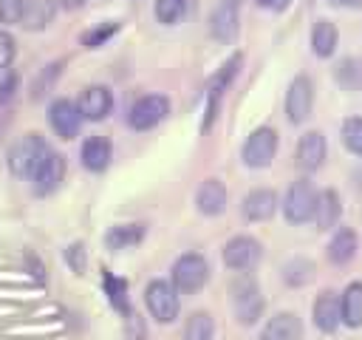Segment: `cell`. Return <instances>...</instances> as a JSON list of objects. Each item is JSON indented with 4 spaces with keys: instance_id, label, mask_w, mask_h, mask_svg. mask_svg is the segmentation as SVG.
Wrapping results in <instances>:
<instances>
[{
    "instance_id": "6da1fadb",
    "label": "cell",
    "mask_w": 362,
    "mask_h": 340,
    "mask_svg": "<svg viewBox=\"0 0 362 340\" xmlns=\"http://www.w3.org/2000/svg\"><path fill=\"white\" fill-rule=\"evenodd\" d=\"M48 153H51V147L40 133H25L8 150V170L17 178H31Z\"/></svg>"
},
{
    "instance_id": "7a4b0ae2",
    "label": "cell",
    "mask_w": 362,
    "mask_h": 340,
    "mask_svg": "<svg viewBox=\"0 0 362 340\" xmlns=\"http://www.w3.org/2000/svg\"><path fill=\"white\" fill-rule=\"evenodd\" d=\"M263 306H266V300L260 295V286L255 283V278L240 272V278L232 283V312H235L238 323H243V326L257 323L263 314Z\"/></svg>"
},
{
    "instance_id": "3957f363",
    "label": "cell",
    "mask_w": 362,
    "mask_h": 340,
    "mask_svg": "<svg viewBox=\"0 0 362 340\" xmlns=\"http://www.w3.org/2000/svg\"><path fill=\"white\" fill-rule=\"evenodd\" d=\"M170 278H173V286L181 295H192V292H198V289L206 286V280H209V264L198 252H184L181 258H175Z\"/></svg>"
},
{
    "instance_id": "277c9868",
    "label": "cell",
    "mask_w": 362,
    "mask_h": 340,
    "mask_svg": "<svg viewBox=\"0 0 362 340\" xmlns=\"http://www.w3.org/2000/svg\"><path fill=\"white\" fill-rule=\"evenodd\" d=\"M178 289L167 280H150L144 286V306L147 312L158 320V323H173L178 317V309H181V300H178Z\"/></svg>"
},
{
    "instance_id": "5b68a950",
    "label": "cell",
    "mask_w": 362,
    "mask_h": 340,
    "mask_svg": "<svg viewBox=\"0 0 362 340\" xmlns=\"http://www.w3.org/2000/svg\"><path fill=\"white\" fill-rule=\"evenodd\" d=\"M277 153V130L274 128H255L246 142H243V150H240V159L246 167H269L272 159Z\"/></svg>"
},
{
    "instance_id": "8992f818",
    "label": "cell",
    "mask_w": 362,
    "mask_h": 340,
    "mask_svg": "<svg viewBox=\"0 0 362 340\" xmlns=\"http://www.w3.org/2000/svg\"><path fill=\"white\" fill-rule=\"evenodd\" d=\"M314 204H317V190L308 178H297L283 198V215L288 224H305L314 215Z\"/></svg>"
},
{
    "instance_id": "52a82bcc",
    "label": "cell",
    "mask_w": 362,
    "mask_h": 340,
    "mask_svg": "<svg viewBox=\"0 0 362 340\" xmlns=\"http://www.w3.org/2000/svg\"><path fill=\"white\" fill-rule=\"evenodd\" d=\"M170 113V99L164 94H147L141 99H136L127 110V125L133 130H150L158 122H164Z\"/></svg>"
},
{
    "instance_id": "ba28073f",
    "label": "cell",
    "mask_w": 362,
    "mask_h": 340,
    "mask_svg": "<svg viewBox=\"0 0 362 340\" xmlns=\"http://www.w3.org/2000/svg\"><path fill=\"white\" fill-rule=\"evenodd\" d=\"M260 255H263V246H260V241L252 238V235H235V238H229L226 246H223V264H226L229 269H235V272H249V269H255L257 261H260Z\"/></svg>"
},
{
    "instance_id": "9c48e42d",
    "label": "cell",
    "mask_w": 362,
    "mask_h": 340,
    "mask_svg": "<svg viewBox=\"0 0 362 340\" xmlns=\"http://www.w3.org/2000/svg\"><path fill=\"white\" fill-rule=\"evenodd\" d=\"M311 108H314V85L305 74H300L291 79L286 91V116L291 125H303L311 116Z\"/></svg>"
},
{
    "instance_id": "30bf717a",
    "label": "cell",
    "mask_w": 362,
    "mask_h": 340,
    "mask_svg": "<svg viewBox=\"0 0 362 340\" xmlns=\"http://www.w3.org/2000/svg\"><path fill=\"white\" fill-rule=\"evenodd\" d=\"M48 122H51V128L59 139H74L82 128L79 105L71 102V99H54L51 108H48Z\"/></svg>"
},
{
    "instance_id": "8fae6325",
    "label": "cell",
    "mask_w": 362,
    "mask_h": 340,
    "mask_svg": "<svg viewBox=\"0 0 362 340\" xmlns=\"http://www.w3.org/2000/svg\"><path fill=\"white\" fill-rule=\"evenodd\" d=\"M325 153H328L325 136H322L320 130H308V133H303V136H300L294 159H297V167H300L303 173H314V170H320V167H322Z\"/></svg>"
},
{
    "instance_id": "7c38bea8",
    "label": "cell",
    "mask_w": 362,
    "mask_h": 340,
    "mask_svg": "<svg viewBox=\"0 0 362 340\" xmlns=\"http://www.w3.org/2000/svg\"><path fill=\"white\" fill-rule=\"evenodd\" d=\"M238 26H240L238 3L235 0H221L209 14V34L218 42H232L238 37Z\"/></svg>"
},
{
    "instance_id": "4fadbf2b",
    "label": "cell",
    "mask_w": 362,
    "mask_h": 340,
    "mask_svg": "<svg viewBox=\"0 0 362 340\" xmlns=\"http://www.w3.org/2000/svg\"><path fill=\"white\" fill-rule=\"evenodd\" d=\"M76 105H79L82 119H88V122H102V119L113 110V94H110V88H105V85H88V88L79 94Z\"/></svg>"
},
{
    "instance_id": "5bb4252c",
    "label": "cell",
    "mask_w": 362,
    "mask_h": 340,
    "mask_svg": "<svg viewBox=\"0 0 362 340\" xmlns=\"http://www.w3.org/2000/svg\"><path fill=\"white\" fill-rule=\"evenodd\" d=\"M62 178H65V159L51 150L42 159V164L37 167V173L31 176V184H34L37 196H48V193H54L62 184Z\"/></svg>"
},
{
    "instance_id": "9a60e30c",
    "label": "cell",
    "mask_w": 362,
    "mask_h": 340,
    "mask_svg": "<svg viewBox=\"0 0 362 340\" xmlns=\"http://www.w3.org/2000/svg\"><path fill=\"white\" fill-rule=\"evenodd\" d=\"M311 320L320 332L331 334L337 332V326L342 323V306H339V298L334 292H320L317 300H314V309H311Z\"/></svg>"
},
{
    "instance_id": "2e32d148",
    "label": "cell",
    "mask_w": 362,
    "mask_h": 340,
    "mask_svg": "<svg viewBox=\"0 0 362 340\" xmlns=\"http://www.w3.org/2000/svg\"><path fill=\"white\" fill-rule=\"evenodd\" d=\"M240 62H243V57L240 54H232L221 68H218V74L209 79V108H206V119H204V128H209L212 125V119H215V110H218V99H221V94L226 91V85L235 79V74H238V68H240Z\"/></svg>"
},
{
    "instance_id": "e0dca14e",
    "label": "cell",
    "mask_w": 362,
    "mask_h": 340,
    "mask_svg": "<svg viewBox=\"0 0 362 340\" xmlns=\"http://www.w3.org/2000/svg\"><path fill=\"white\" fill-rule=\"evenodd\" d=\"M274 210H277V193L269 187L252 190L240 204V212L246 221H269L274 215Z\"/></svg>"
},
{
    "instance_id": "ac0fdd59",
    "label": "cell",
    "mask_w": 362,
    "mask_h": 340,
    "mask_svg": "<svg viewBox=\"0 0 362 340\" xmlns=\"http://www.w3.org/2000/svg\"><path fill=\"white\" fill-rule=\"evenodd\" d=\"M339 215H342V198H339V193L331 190V187L320 190L317 193V204H314V215H311L314 224H317V230L337 227L339 224Z\"/></svg>"
},
{
    "instance_id": "d6986e66",
    "label": "cell",
    "mask_w": 362,
    "mask_h": 340,
    "mask_svg": "<svg viewBox=\"0 0 362 340\" xmlns=\"http://www.w3.org/2000/svg\"><path fill=\"white\" fill-rule=\"evenodd\" d=\"M226 198H229L226 187H223L218 178H206V181L198 187V193H195V207H198V212H204V215H221V212L226 210Z\"/></svg>"
},
{
    "instance_id": "ffe728a7",
    "label": "cell",
    "mask_w": 362,
    "mask_h": 340,
    "mask_svg": "<svg viewBox=\"0 0 362 340\" xmlns=\"http://www.w3.org/2000/svg\"><path fill=\"white\" fill-rule=\"evenodd\" d=\"M303 337V323L294 312H280L269 317V323L260 332V340H300Z\"/></svg>"
},
{
    "instance_id": "44dd1931",
    "label": "cell",
    "mask_w": 362,
    "mask_h": 340,
    "mask_svg": "<svg viewBox=\"0 0 362 340\" xmlns=\"http://www.w3.org/2000/svg\"><path fill=\"white\" fill-rule=\"evenodd\" d=\"M110 156H113V147L105 136H88L82 142V150H79V159L85 164V170L90 173H102L107 164H110Z\"/></svg>"
},
{
    "instance_id": "7402d4cb",
    "label": "cell",
    "mask_w": 362,
    "mask_h": 340,
    "mask_svg": "<svg viewBox=\"0 0 362 340\" xmlns=\"http://www.w3.org/2000/svg\"><path fill=\"white\" fill-rule=\"evenodd\" d=\"M54 14H57V3L54 0H25L20 26L28 28V31H42V28H48L54 23Z\"/></svg>"
},
{
    "instance_id": "603a6c76",
    "label": "cell",
    "mask_w": 362,
    "mask_h": 340,
    "mask_svg": "<svg viewBox=\"0 0 362 340\" xmlns=\"http://www.w3.org/2000/svg\"><path fill=\"white\" fill-rule=\"evenodd\" d=\"M356 246H359L356 232H354V230H348V227H339V230L334 232V238H331V244H328V249H325V252H328V261H331V264L342 266V264L354 261Z\"/></svg>"
},
{
    "instance_id": "cb8c5ba5",
    "label": "cell",
    "mask_w": 362,
    "mask_h": 340,
    "mask_svg": "<svg viewBox=\"0 0 362 340\" xmlns=\"http://www.w3.org/2000/svg\"><path fill=\"white\" fill-rule=\"evenodd\" d=\"M337 45H339L337 26L331 20H317L314 28H311V48H314V54L322 57V60H328L337 51Z\"/></svg>"
},
{
    "instance_id": "d4e9b609",
    "label": "cell",
    "mask_w": 362,
    "mask_h": 340,
    "mask_svg": "<svg viewBox=\"0 0 362 340\" xmlns=\"http://www.w3.org/2000/svg\"><path fill=\"white\" fill-rule=\"evenodd\" d=\"M141 238H144V224H116L105 232V246L119 252V249H130L141 244Z\"/></svg>"
},
{
    "instance_id": "484cf974",
    "label": "cell",
    "mask_w": 362,
    "mask_h": 340,
    "mask_svg": "<svg viewBox=\"0 0 362 340\" xmlns=\"http://www.w3.org/2000/svg\"><path fill=\"white\" fill-rule=\"evenodd\" d=\"M339 306H342V323L351 329H359L362 326V280H354L345 286Z\"/></svg>"
},
{
    "instance_id": "4316f807",
    "label": "cell",
    "mask_w": 362,
    "mask_h": 340,
    "mask_svg": "<svg viewBox=\"0 0 362 340\" xmlns=\"http://www.w3.org/2000/svg\"><path fill=\"white\" fill-rule=\"evenodd\" d=\"M102 283H105V292H107V300H110V306L113 309H119L124 317L130 314V300H127V280H122V278H116L113 272H107L105 269V275H102Z\"/></svg>"
},
{
    "instance_id": "83f0119b",
    "label": "cell",
    "mask_w": 362,
    "mask_h": 340,
    "mask_svg": "<svg viewBox=\"0 0 362 340\" xmlns=\"http://www.w3.org/2000/svg\"><path fill=\"white\" fill-rule=\"evenodd\" d=\"M215 337V320L209 312H192L184 323V340H212Z\"/></svg>"
},
{
    "instance_id": "f1b7e54d",
    "label": "cell",
    "mask_w": 362,
    "mask_h": 340,
    "mask_svg": "<svg viewBox=\"0 0 362 340\" xmlns=\"http://www.w3.org/2000/svg\"><path fill=\"white\" fill-rule=\"evenodd\" d=\"M189 0H156V20L164 26H175L187 17Z\"/></svg>"
},
{
    "instance_id": "f546056e",
    "label": "cell",
    "mask_w": 362,
    "mask_h": 340,
    "mask_svg": "<svg viewBox=\"0 0 362 340\" xmlns=\"http://www.w3.org/2000/svg\"><path fill=\"white\" fill-rule=\"evenodd\" d=\"M311 278H314V264L305 261V258H294V261H288L286 269H283V280H286L288 286H303V283H308Z\"/></svg>"
},
{
    "instance_id": "4dcf8cb0",
    "label": "cell",
    "mask_w": 362,
    "mask_h": 340,
    "mask_svg": "<svg viewBox=\"0 0 362 340\" xmlns=\"http://www.w3.org/2000/svg\"><path fill=\"white\" fill-rule=\"evenodd\" d=\"M339 136H342V144H345L351 153L362 156V116H348V119L342 122Z\"/></svg>"
},
{
    "instance_id": "1f68e13d",
    "label": "cell",
    "mask_w": 362,
    "mask_h": 340,
    "mask_svg": "<svg viewBox=\"0 0 362 340\" xmlns=\"http://www.w3.org/2000/svg\"><path fill=\"white\" fill-rule=\"evenodd\" d=\"M116 31H119V23H102V26H96V28H90V31L82 34V45H85V48H99V45H105V40H110Z\"/></svg>"
},
{
    "instance_id": "d6a6232c",
    "label": "cell",
    "mask_w": 362,
    "mask_h": 340,
    "mask_svg": "<svg viewBox=\"0 0 362 340\" xmlns=\"http://www.w3.org/2000/svg\"><path fill=\"white\" fill-rule=\"evenodd\" d=\"M25 0H0V23H20Z\"/></svg>"
},
{
    "instance_id": "836d02e7",
    "label": "cell",
    "mask_w": 362,
    "mask_h": 340,
    "mask_svg": "<svg viewBox=\"0 0 362 340\" xmlns=\"http://www.w3.org/2000/svg\"><path fill=\"white\" fill-rule=\"evenodd\" d=\"M14 54H17V45H14V37H11L8 31H0V71H6V68L11 65V60H14Z\"/></svg>"
},
{
    "instance_id": "e575fe53",
    "label": "cell",
    "mask_w": 362,
    "mask_h": 340,
    "mask_svg": "<svg viewBox=\"0 0 362 340\" xmlns=\"http://www.w3.org/2000/svg\"><path fill=\"white\" fill-rule=\"evenodd\" d=\"M14 91H17V74L14 71H6L0 76V108L14 96Z\"/></svg>"
},
{
    "instance_id": "d590c367",
    "label": "cell",
    "mask_w": 362,
    "mask_h": 340,
    "mask_svg": "<svg viewBox=\"0 0 362 340\" xmlns=\"http://www.w3.org/2000/svg\"><path fill=\"white\" fill-rule=\"evenodd\" d=\"M65 258H68V264H71L74 272H82L85 269V246L82 244H71L65 249Z\"/></svg>"
},
{
    "instance_id": "8d00e7d4",
    "label": "cell",
    "mask_w": 362,
    "mask_h": 340,
    "mask_svg": "<svg viewBox=\"0 0 362 340\" xmlns=\"http://www.w3.org/2000/svg\"><path fill=\"white\" fill-rule=\"evenodd\" d=\"M127 340H144V323L139 314H127Z\"/></svg>"
},
{
    "instance_id": "74e56055",
    "label": "cell",
    "mask_w": 362,
    "mask_h": 340,
    "mask_svg": "<svg viewBox=\"0 0 362 340\" xmlns=\"http://www.w3.org/2000/svg\"><path fill=\"white\" fill-rule=\"evenodd\" d=\"M260 6L269 11H286L291 6V0H260Z\"/></svg>"
},
{
    "instance_id": "f35d334b",
    "label": "cell",
    "mask_w": 362,
    "mask_h": 340,
    "mask_svg": "<svg viewBox=\"0 0 362 340\" xmlns=\"http://www.w3.org/2000/svg\"><path fill=\"white\" fill-rule=\"evenodd\" d=\"M328 3L339 8H362V0H328Z\"/></svg>"
},
{
    "instance_id": "ab89813d",
    "label": "cell",
    "mask_w": 362,
    "mask_h": 340,
    "mask_svg": "<svg viewBox=\"0 0 362 340\" xmlns=\"http://www.w3.org/2000/svg\"><path fill=\"white\" fill-rule=\"evenodd\" d=\"M59 6H62V8H68V11H74V8H82V6H85V0H59Z\"/></svg>"
}]
</instances>
